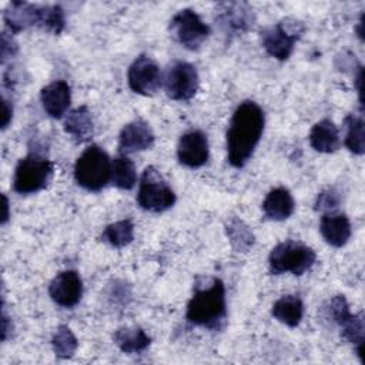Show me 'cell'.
<instances>
[{
  "instance_id": "6da1fadb",
  "label": "cell",
  "mask_w": 365,
  "mask_h": 365,
  "mask_svg": "<svg viewBox=\"0 0 365 365\" xmlns=\"http://www.w3.org/2000/svg\"><path fill=\"white\" fill-rule=\"evenodd\" d=\"M265 125L262 108L251 101H242L234 111L227 130V157L228 163L235 167H244L252 157Z\"/></svg>"
},
{
  "instance_id": "7a4b0ae2",
  "label": "cell",
  "mask_w": 365,
  "mask_h": 365,
  "mask_svg": "<svg viewBox=\"0 0 365 365\" xmlns=\"http://www.w3.org/2000/svg\"><path fill=\"white\" fill-rule=\"evenodd\" d=\"M185 318L190 324L211 331H221L227 322L225 285L220 278L200 279L187 304Z\"/></svg>"
},
{
  "instance_id": "3957f363",
  "label": "cell",
  "mask_w": 365,
  "mask_h": 365,
  "mask_svg": "<svg viewBox=\"0 0 365 365\" xmlns=\"http://www.w3.org/2000/svg\"><path fill=\"white\" fill-rule=\"evenodd\" d=\"M74 178L87 191L97 192L103 190L111 180V160L108 154L97 144L87 147L74 164Z\"/></svg>"
},
{
  "instance_id": "277c9868",
  "label": "cell",
  "mask_w": 365,
  "mask_h": 365,
  "mask_svg": "<svg viewBox=\"0 0 365 365\" xmlns=\"http://www.w3.org/2000/svg\"><path fill=\"white\" fill-rule=\"evenodd\" d=\"M317 261L315 251L298 241L285 240L278 242L269 252L268 265L269 272L274 275H281L291 272L292 275H302Z\"/></svg>"
},
{
  "instance_id": "5b68a950",
  "label": "cell",
  "mask_w": 365,
  "mask_h": 365,
  "mask_svg": "<svg viewBox=\"0 0 365 365\" xmlns=\"http://www.w3.org/2000/svg\"><path fill=\"white\" fill-rule=\"evenodd\" d=\"M53 171L54 165L48 158L38 153H30L16 165L13 188L19 194L38 192L48 185Z\"/></svg>"
},
{
  "instance_id": "8992f818",
  "label": "cell",
  "mask_w": 365,
  "mask_h": 365,
  "mask_svg": "<svg viewBox=\"0 0 365 365\" xmlns=\"http://www.w3.org/2000/svg\"><path fill=\"white\" fill-rule=\"evenodd\" d=\"M175 194L168 182L163 178L160 171L148 165L140 180L137 202L150 212H163L175 204Z\"/></svg>"
},
{
  "instance_id": "52a82bcc",
  "label": "cell",
  "mask_w": 365,
  "mask_h": 365,
  "mask_svg": "<svg viewBox=\"0 0 365 365\" xmlns=\"http://www.w3.org/2000/svg\"><path fill=\"white\" fill-rule=\"evenodd\" d=\"M304 31L305 26L302 21L297 19H284L261 31V43L271 57L284 61L289 58L295 43L301 38Z\"/></svg>"
},
{
  "instance_id": "ba28073f",
  "label": "cell",
  "mask_w": 365,
  "mask_h": 365,
  "mask_svg": "<svg viewBox=\"0 0 365 365\" xmlns=\"http://www.w3.org/2000/svg\"><path fill=\"white\" fill-rule=\"evenodd\" d=\"M210 26L191 9L180 10L170 21V33L182 47L198 50L210 36Z\"/></svg>"
},
{
  "instance_id": "9c48e42d",
  "label": "cell",
  "mask_w": 365,
  "mask_h": 365,
  "mask_svg": "<svg viewBox=\"0 0 365 365\" xmlns=\"http://www.w3.org/2000/svg\"><path fill=\"white\" fill-rule=\"evenodd\" d=\"M165 93L171 100L188 101L191 100L200 84L197 68L187 61H174L164 77Z\"/></svg>"
},
{
  "instance_id": "30bf717a",
  "label": "cell",
  "mask_w": 365,
  "mask_h": 365,
  "mask_svg": "<svg viewBox=\"0 0 365 365\" xmlns=\"http://www.w3.org/2000/svg\"><path fill=\"white\" fill-rule=\"evenodd\" d=\"M130 88L141 96H154L163 86V74L158 64L148 56H138L127 73Z\"/></svg>"
},
{
  "instance_id": "8fae6325",
  "label": "cell",
  "mask_w": 365,
  "mask_h": 365,
  "mask_svg": "<svg viewBox=\"0 0 365 365\" xmlns=\"http://www.w3.org/2000/svg\"><path fill=\"white\" fill-rule=\"evenodd\" d=\"M215 20L221 30L228 36H235L252 29L255 16L247 3L230 1L218 4Z\"/></svg>"
},
{
  "instance_id": "7c38bea8",
  "label": "cell",
  "mask_w": 365,
  "mask_h": 365,
  "mask_svg": "<svg viewBox=\"0 0 365 365\" xmlns=\"http://www.w3.org/2000/svg\"><path fill=\"white\" fill-rule=\"evenodd\" d=\"M50 298L63 308L78 304L83 295V281L77 271L66 269L58 272L48 285Z\"/></svg>"
},
{
  "instance_id": "4fadbf2b",
  "label": "cell",
  "mask_w": 365,
  "mask_h": 365,
  "mask_svg": "<svg viewBox=\"0 0 365 365\" xmlns=\"http://www.w3.org/2000/svg\"><path fill=\"white\" fill-rule=\"evenodd\" d=\"M208 155V140L201 130H191L180 137L177 145V158L180 164L188 168H198L207 163Z\"/></svg>"
},
{
  "instance_id": "5bb4252c",
  "label": "cell",
  "mask_w": 365,
  "mask_h": 365,
  "mask_svg": "<svg viewBox=\"0 0 365 365\" xmlns=\"http://www.w3.org/2000/svg\"><path fill=\"white\" fill-rule=\"evenodd\" d=\"M154 144V133L148 123L141 118L127 123L118 135V153L120 155L133 154L151 148Z\"/></svg>"
},
{
  "instance_id": "9a60e30c",
  "label": "cell",
  "mask_w": 365,
  "mask_h": 365,
  "mask_svg": "<svg viewBox=\"0 0 365 365\" xmlns=\"http://www.w3.org/2000/svg\"><path fill=\"white\" fill-rule=\"evenodd\" d=\"M40 100L44 111L51 118H61L71 103V88L64 80H56L40 91Z\"/></svg>"
},
{
  "instance_id": "2e32d148",
  "label": "cell",
  "mask_w": 365,
  "mask_h": 365,
  "mask_svg": "<svg viewBox=\"0 0 365 365\" xmlns=\"http://www.w3.org/2000/svg\"><path fill=\"white\" fill-rule=\"evenodd\" d=\"M319 232L327 244L335 248H341L351 238V221L345 214L341 212H324L319 221Z\"/></svg>"
},
{
  "instance_id": "e0dca14e",
  "label": "cell",
  "mask_w": 365,
  "mask_h": 365,
  "mask_svg": "<svg viewBox=\"0 0 365 365\" xmlns=\"http://www.w3.org/2000/svg\"><path fill=\"white\" fill-rule=\"evenodd\" d=\"M3 20L11 33H20L38 21V4L13 0L3 13Z\"/></svg>"
},
{
  "instance_id": "ac0fdd59",
  "label": "cell",
  "mask_w": 365,
  "mask_h": 365,
  "mask_svg": "<svg viewBox=\"0 0 365 365\" xmlns=\"http://www.w3.org/2000/svg\"><path fill=\"white\" fill-rule=\"evenodd\" d=\"M294 210H295V201L291 192L284 187L271 190L267 194L265 200L262 201L264 215L272 221H284L289 218Z\"/></svg>"
},
{
  "instance_id": "d6986e66",
  "label": "cell",
  "mask_w": 365,
  "mask_h": 365,
  "mask_svg": "<svg viewBox=\"0 0 365 365\" xmlns=\"http://www.w3.org/2000/svg\"><path fill=\"white\" fill-rule=\"evenodd\" d=\"M309 144L311 147L324 154L334 153L339 148V131L336 125L329 120L324 118L314 124V127L309 131Z\"/></svg>"
},
{
  "instance_id": "ffe728a7",
  "label": "cell",
  "mask_w": 365,
  "mask_h": 365,
  "mask_svg": "<svg viewBox=\"0 0 365 365\" xmlns=\"http://www.w3.org/2000/svg\"><path fill=\"white\" fill-rule=\"evenodd\" d=\"M113 341L125 354H140L151 344V338L140 327L117 328L113 334Z\"/></svg>"
},
{
  "instance_id": "44dd1931",
  "label": "cell",
  "mask_w": 365,
  "mask_h": 365,
  "mask_svg": "<svg viewBox=\"0 0 365 365\" xmlns=\"http://www.w3.org/2000/svg\"><path fill=\"white\" fill-rule=\"evenodd\" d=\"M271 314L278 322L295 328L304 317V304L298 295H284L272 304Z\"/></svg>"
},
{
  "instance_id": "7402d4cb",
  "label": "cell",
  "mask_w": 365,
  "mask_h": 365,
  "mask_svg": "<svg viewBox=\"0 0 365 365\" xmlns=\"http://www.w3.org/2000/svg\"><path fill=\"white\" fill-rule=\"evenodd\" d=\"M64 131L77 143L87 141L93 134V117L87 106L71 110L64 120Z\"/></svg>"
},
{
  "instance_id": "603a6c76",
  "label": "cell",
  "mask_w": 365,
  "mask_h": 365,
  "mask_svg": "<svg viewBox=\"0 0 365 365\" xmlns=\"http://www.w3.org/2000/svg\"><path fill=\"white\" fill-rule=\"evenodd\" d=\"M345 147L356 154L362 155L365 153V125L362 114H348L345 117Z\"/></svg>"
},
{
  "instance_id": "cb8c5ba5",
  "label": "cell",
  "mask_w": 365,
  "mask_h": 365,
  "mask_svg": "<svg viewBox=\"0 0 365 365\" xmlns=\"http://www.w3.org/2000/svg\"><path fill=\"white\" fill-rule=\"evenodd\" d=\"M225 232H227L231 247L237 252H248L255 242V237H254L252 231L238 217H232L228 220V222L225 225Z\"/></svg>"
},
{
  "instance_id": "d4e9b609",
  "label": "cell",
  "mask_w": 365,
  "mask_h": 365,
  "mask_svg": "<svg viewBox=\"0 0 365 365\" xmlns=\"http://www.w3.org/2000/svg\"><path fill=\"white\" fill-rule=\"evenodd\" d=\"M111 184L120 190H131L137 182L134 163L127 155L115 157L111 161Z\"/></svg>"
},
{
  "instance_id": "484cf974",
  "label": "cell",
  "mask_w": 365,
  "mask_h": 365,
  "mask_svg": "<svg viewBox=\"0 0 365 365\" xmlns=\"http://www.w3.org/2000/svg\"><path fill=\"white\" fill-rule=\"evenodd\" d=\"M104 242L114 248H123L134 240V224L131 220H120L106 227L101 234Z\"/></svg>"
},
{
  "instance_id": "4316f807",
  "label": "cell",
  "mask_w": 365,
  "mask_h": 365,
  "mask_svg": "<svg viewBox=\"0 0 365 365\" xmlns=\"http://www.w3.org/2000/svg\"><path fill=\"white\" fill-rule=\"evenodd\" d=\"M64 26H66L64 10L60 6L57 4L38 6L37 27L53 34H60L64 30Z\"/></svg>"
},
{
  "instance_id": "83f0119b",
  "label": "cell",
  "mask_w": 365,
  "mask_h": 365,
  "mask_svg": "<svg viewBox=\"0 0 365 365\" xmlns=\"http://www.w3.org/2000/svg\"><path fill=\"white\" fill-rule=\"evenodd\" d=\"M341 336L346 339L349 344L355 345L356 355L362 361V349H364V317L362 314H352L346 321H344L341 325Z\"/></svg>"
},
{
  "instance_id": "f1b7e54d",
  "label": "cell",
  "mask_w": 365,
  "mask_h": 365,
  "mask_svg": "<svg viewBox=\"0 0 365 365\" xmlns=\"http://www.w3.org/2000/svg\"><path fill=\"white\" fill-rule=\"evenodd\" d=\"M51 346L57 358L67 359L77 351L78 341L67 325H60L51 338Z\"/></svg>"
},
{
  "instance_id": "f546056e",
  "label": "cell",
  "mask_w": 365,
  "mask_h": 365,
  "mask_svg": "<svg viewBox=\"0 0 365 365\" xmlns=\"http://www.w3.org/2000/svg\"><path fill=\"white\" fill-rule=\"evenodd\" d=\"M325 315L328 319H331L334 324L339 327L344 321H346L352 315V312L349 311L346 298L341 294L332 297L325 305Z\"/></svg>"
},
{
  "instance_id": "4dcf8cb0",
  "label": "cell",
  "mask_w": 365,
  "mask_h": 365,
  "mask_svg": "<svg viewBox=\"0 0 365 365\" xmlns=\"http://www.w3.org/2000/svg\"><path fill=\"white\" fill-rule=\"evenodd\" d=\"M339 202H341L339 192L334 188H327L318 194L314 208L315 211L329 212V211H334L339 205Z\"/></svg>"
},
{
  "instance_id": "1f68e13d",
  "label": "cell",
  "mask_w": 365,
  "mask_h": 365,
  "mask_svg": "<svg viewBox=\"0 0 365 365\" xmlns=\"http://www.w3.org/2000/svg\"><path fill=\"white\" fill-rule=\"evenodd\" d=\"M17 53V44L16 41L6 33L3 31L1 34V46H0V56H1V63L4 64L7 58H11Z\"/></svg>"
},
{
  "instance_id": "d6a6232c",
  "label": "cell",
  "mask_w": 365,
  "mask_h": 365,
  "mask_svg": "<svg viewBox=\"0 0 365 365\" xmlns=\"http://www.w3.org/2000/svg\"><path fill=\"white\" fill-rule=\"evenodd\" d=\"M13 117V106L7 98H3V120H1V128H7Z\"/></svg>"
},
{
  "instance_id": "836d02e7",
  "label": "cell",
  "mask_w": 365,
  "mask_h": 365,
  "mask_svg": "<svg viewBox=\"0 0 365 365\" xmlns=\"http://www.w3.org/2000/svg\"><path fill=\"white\" fill-rule=\"evenodd\" d=\"M11 329H13V325H11V322L9 324V317L3 311V317H1V339L3 341L7 339V335H9V332H11Z\"/></svg>"
},
{
  "instance_id": "e575fe53",
  "label": "cell",
  "mask_w": 365,
  "mask_h": 365,
  "mask_svg": "<svg viewBox=\"0 0 365 365\" xmlns=\"http://www.w3.org/2000/svg\"><path fill=\"white\" fill-rule=\"evenodd\" d=\"M3 217H1V224H6L9 220V200L6 195H3Z\"/></svg>"
}]
</instances>
